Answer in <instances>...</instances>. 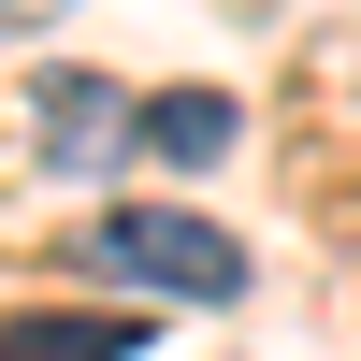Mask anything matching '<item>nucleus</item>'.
<instances>
[{
  "instance_id": "1",
  "label": "nucleus",
  "mask_w": 361,
  "mask_h": 361,
  "mask_svg": "<svg viewBox=\"0 0 361 361\" xmlns=\"http://www.w3.org/2000/svg\"><path fill=\"white\" fill-rule=\"evenodd\" d=\"M87 275L102 289H145V304H246V246L188 202H116L87 217Z\"/></svg>"
},
{
  "instance_id": "2",
  "label": "nucleus",
  "mask_w": 361,
  "mask_h": 361,
  "mask_svg": "<svg viewBox=\"0 0 361 361\" xmlns=\"http://www.w3.org/2000/svg\"><path fill=\"white\" fill-rule=\"evenodd\" d=\"M130 145H145V102L116 73H44V159L58 173H116Z\"/></svg>"
},
{
  "instance_id": "3",
  "label": "nucleus",
  "mask_w": 361,
  "mask_h": 361,
  "mask_svg": "<svg viewBox=\"0 0 361 361\" xmlns=\"http://www.w3.org/2000/svg\"><path fill=\"white\" fill-rule=\"evenodd\" d=\"M0 361H145V318H87V304H29V318H0Z\"/></svg>"
},
{
  "instance_id": "4",
  "label": "nucleus",
  "mask_w": 361,
  "mask_h": 361,
  "mask_svg": "<svg viewBox=\"0 0 361 361\" xmlns=\"http://www.w3.org/2000/svg\"><path fill=\"white\" fill-rule=\"evenodd\" d=\"M231 87H159L145 102V159H173V173H202V159H231Z\"/></svg>"
}]
</instances>
